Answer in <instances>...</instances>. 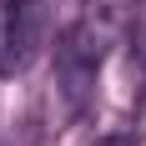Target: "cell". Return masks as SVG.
I'll return each instance as SVG.
<instances>
[{
  "instance_id": "1",
  "label": "cell",
  "mask_w": 146,
  "mask_h": 146,
  "mask_svg": "<svg viewBox=\"0 0 146 146\" xmlns=\"http://www.w3.org/2000/svg\"><path fill=\"white\" fill-rule=\"evenodd\" d=\"M101 50L106 30H96L81 15L56 35V101L66 121H81L96 106V81H101Z\"/></svg>"
},
{
  "instance_id": "2",
  "label": "cell",
  "mask_w": 146,
  "mask_h": 146,
  "mask_svg": "<svg viewBox=\"0 0 146 146\" xmlns=\"http://www.w3.org/2000/svg\"><path fill=\"white\" fill-rule=\"evenodd\" d=\"M50 40V0H0V76H20Z\"/></svg>"
},
{
  "instance_id": "3",
  "label": "cell",
  "mask_w": 146,
  "mask_h": 146,
  "mask_svg": "<svg viewBox=\"0 0 146 146\" xmlns=\"http://www.w3.org/2000/svg\"><path fill=\"white\" fill-rule=\"evenodd\" d=\"M131 15H136V0H86V20L106 35L116 25H131Z\"/></svg>"
},
{
  "instance_id": "4",
  "label": "cell",
  "mask_w": 146,
  "mask_h": 146,
  "mask_svg": "<svg viewBox=\"0 0 146 146\" xmlns=\"http://www.w3.org/2000/svg\"><path fill=\"white\" fill-rule=\"evenodd\" d=\"M131 56L146 76V5H136V15H131Z\"/></svg>"
},
{
  "instance_id": "5",
  "label": "cell",
  "mask_w": 146,
  "mask_h": 146,
  "mask_svg": "<svg viewBox=\"0 0 146 146\" xmlns=\"http://www.w3.org/2000/svg\"><path fill=\"white\" fill-rule=\"evenodd\" d=\"M96 146H136V141H131V136H101Z\"/></svg>"
}]
</instances>
